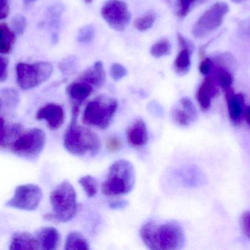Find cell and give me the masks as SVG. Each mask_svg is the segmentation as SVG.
Masks as SVG:
<instances>
[{
    "label": "cell",
    "mask_w": 250,
    "mask_h": 250,
    "mask_svg": "<svg viewBox=\"0 0 250 250\" xmlns=\"http://www.w3.org/2000/svg\"><path fill=\"white\" fill-rule=\"evenodd\" d=\"M213 80L210 77H206L197 92V101L200 107L203 110H207L210 105V99L214 93Z\"/></svg>",
    "instance_id": "e0dca14e"
},
{
    "label": "cell",
    "mask_w": 250,
    "mask_h": 250,
    "mask_svg": "<svg viewBox=\"0 0 250 250\" xmlns=\"http://www.w3.org/2000/svg\"><path fill=\"white\" fill-rule=\"evenodd\" d=\"M10 7L8 0H1V9H0V19L5 20L9 15Z\"/></svg>",
    "instance_id": "f35d334b"
},
{
    "label": "cell",
    "mask_w": 250,
    "mask_h": 250,
    "mask_svg": "<svg viewBox=\"0 0 250 250\" xmlns=\"http://www.w3.org/2000/svg\"><path fill=\"white\" fill-rule=\"evenodd\" d=\"M181 104H182L184 109H185L188 113H189L193 118H195L196 115H197L196 109L192 102H191L189 99L184 98V99H181Z\"/></svg>",
    "instance_id": "e575fe53"
},
{
    "label": "cell",
    "mask_w": 250,
    "mask_h": 250,
    "mask_svg": "<svg viewBox=\"0 0 250 250\" xmlns=\"http://www.w3.org/2000/svg\"><path fill=\"white\" fill-rule=\"evenodd\" d=\"M36 118L37 120H45L51 129L57 130L61 128L65 121V112L60 105L48 104L39 109Z\"/></svg>",
    "instance_id": "8fae6325"
},
{
    "label": "cell",
    "mask_w": 250,
    "mask_h": 250,
    "mask_svg": "<svg viewBox=\"0 0 250 250\" xmlns=\"http://www.w3.org/2000/svg\"><path fill=\"white\" fill-rule=\"evenodd\" d=\"M80 109V104H73L72 119L64 134V147L74 156H95L100 150V139L90 128L78 124Z\"/></svg>",
    "instance_id": "7a4b0ae2"
},
{
    "label": "cell",
    "mask_w": 250,
    "mask_h": 250,
    "mask_svg": "<svg viewBox=\"0 0 250 250\" xmlns=\"http://www.w3.org/2000/svg\"><path fill=\"white\" fill-rule=\"evenodd\" d=\"M93 90V86L77 80L68 85L66 91L70 99L73 101V104L81 105L90 96Z\"/></svg>",
    "instance_id": "2e32d148"
},
{
    "label": "cell",
    "mask_w": 250,
    "mask_h": 250,
    "mask_svg": "<svg viewBox=\"0 0 250 250\" xmlns=\"http://www.w3.org/2000/svg\"><path fill=\"white\" fill-rule=\"evenodd\" d=\"M65 250H88L90 245L85 237L77 231H73L67 235Z\"/></svg>",
    "instance_id": "44dd1931"
},
{
    "label": "cell",
    "mask_w": 250,
    "mask_h": 250,
    "mask_svg": "<svg viewBox=\"0 0 250 250\" xmlns=\"http://www.w3.org/2000/svg\"><path fill=\"white\" fill-rule=\"evenodd\" d=\"M42 197L43 192L39 186L33 184H23L17 187L14 196L7 202L6 206L31 211L39 207Z\"/></svg>",
    "instance_id": "9c48e42d"
},
{
    "label": "cell",
    "mask_w": 250,
    "mask_h": 250,
    "mask_svg": "<svg viewBox=\"0 0 250 250\" xmlns=\"http://www.w3.org/2000/svg\"><path fill=\"white\" fill-rule=\"evenodd\" d=\"M226 99L228 102V112L231 120L236 122L241 118L242 114V104L244 102V98L241 95L234 94L230 89L227 90Z\"/></svg>",
    "instance_id": "d6986e66"
},
{
    "label": "cell",
    "mask_w": 250,
    "mask_h": 250,
    "mask_svg": "<svg viewBox=\"0 0 250 250\" xmlns=\"http://www.w3.org/2000/svg\"><path fill=\"white\" fill-rule=\"evenodd\" d=\"M245 118L247 121V124L250 126V106L247 108L245 111Z\"/></svg>",
    "instance_id": "b9f144b4"
},
{
    "label": "cell",
    "mask_w": 250,
    "mask_h": 250,
    "mask_svg": "<svg viewBox=\"0 0 250 250\" xmlns=\"http://www.w3.org/2000/svg\"><path fill=\"white\" fill-rule=\"evenodd\" d=\"M191 52L187 49H181V52L178 54L174 62V69L177 74L184 76L188 73L191 67Z\"/></svg>",
    "instance_id": "603a6c76"
},
{
    "label": "cell",
    "mask_w": 250,
    "mask_h": 250,
    "mask_svg": "<svg viewBox=\"0 0 250 250\" xmlns=\"http://www.w3.org/2000/svg\"><path fill=\"white\" fill-rule=\"evenodd\" d=\"M172 117L175 121L182 125H187L189 124L191 120L194 119L189 113L187 111L181 110V109H174L172 111Z\"/></svg>",
    "instance_id": "f546056e"
},
{
    "label": "cell",
    "mask_w": 250,
    "mask_h": 250,
    "mask_svg": "<svg viewBox=\"0 0 250 250\" xmlns=\"http://www.w3.org/2000/svg\"><path fill=\"white\" fill-rule=\"evenodd\" d=\"M121 147V140L116 137H112L107 142V148L109 151L115 152L119 150Z\"/></svg>",
    "instance_id": "74e56055"
},
{
    "label": "cell",
    "mask_w": 250,
    "mask_h": 250,
    "mask_svg": "<svg viewBox=\"0 0 250 250\" xmlns=\"http://www.w3.org/2000/svg\"><path fill=\"white\" fill-rule=\"evenodd\" d=\"M17 83L21 89L31 90L49 80L53 73L52 64L48 62H39L34 64L20 62L17 64Z\"/></svg>",
    "instance_id": "52a82bcc"
},
{
    "label": "cell",
    "mask_w": 250,
    "mask_h": 250,
    "mask_svg": "<svg viewBox=\"0 0 250 250\" xmlns=\"http://www.w3.org/2000/svg\"><path fill=\"white\" fill-rule=\"evenodd\" d=\"M178 40L181 49H187L189 52H192L193 46L191 45V43H190L189 42H188L187 39H184L179 33L178 34Z\"/></svg>",
    "instance_id": "ab89813d"
},
{
    "label": "cell",
    "mask_w": 250,
    "mask_h": 250,
    "mask_svg": "<svg viewBox=\"0 0 250 250\" xmlns=\"http://www.w3.org/2000/svg\"><path fill=\"white\" fill-rule=\"evenodd\" d=\"M212 61L211 60L206 58V59L200 62V66H199V71L200 74L203 75H208L211 70Z\"/></svg>",
    "instance_id": "d590c367"
},
{
    "label": "cell",
    "mask_w": 250,
    "mask_h": 250,
    "mask_svg": "<svg viewBox=\"0 0 250 250\" xmlns=\"http://www.w3.org/2000/svg\"><path fill=\"white\" fill-rule=\"evenodd\" d=\"M228 11L229 6L225 2H216L210 6L193 25V36L197 39H202L217 30L222 25Z\"/></svg>",
    "instance_id": "ba28073f"
},
{
    "label": "cell",
    "mask_w": 250,
    "mask_h": 250,
    "mask_svg": "<svg viewBox=\"0 0 250 250\" xmlns=\"http://www.w3.org/2000/svg\"><path fill=\"white\" fill-rule=\"evenodd\" d=\"M0 52L2 55L9 53L16 41V33L5 23L0 24Z\"/></svg>",
    "instance_id": "ffe728a7"
},
{
    "label": "cell",
    "mask_w": 250,
    "mask_h": 250,
    "mask_svg": "<svg viewBox=\"0 0 250 250\" xmlns=\"http://www.w3.org/2000/svg\"><path fill=\"white\" fill-rule=\"evenodd\" d=\"M49 200L53 212L45 215L44 218L47 220L67 222L74 219L77 214V193L68 181H62L51 192Z\"/></svg>",
    "instance_id": "277c9868"
},
{
    "label": "cell",
    "mask_w": 250,
    "mask_h": 250,
    "mask_svg": "<svg viewBox=\"0 0 250 250\" xmlns=\"http://www.w3.org/2000/svg\"><path fill=\"white\" fill-rule=\"evenodd\" d=\"M78 62L76 57L69 56L62 60L59 64V68L64 75H71L77 71Z\"/></svg>",
    "instance_id": "484cf974"
},
{
    "label": "cell",
    "mask_w": 250,
    "mask_h": 250,
    "mask_svg": "<svg viewBox=\"0 0 250 250\" xmlns=\"http://www.w3.org/2000/svg\"><path fill=\"white\" fill-rule=\"evenodd\" d=\"M20 102V95L14 88H5L1 91V109L12 111L17 108Z\"/></svg>",
    "instance_id": "7402d4cb"
},
{
    "label": "cell",
    "mask_w": 250,
    "mask_h": 250,
    "mask_svg": "<svg viewBox=\"0 0 250 250\" xmlns=\"http://www.w3.org/2000/svg\"><path fill=\"white\" fill-rule=\"evenodd\" d=\"M135 181L132 164L125 159H119L109 167L107 176L102 185V191L106 196L126 194L133 189Z\"/></svg>",
    "instance_id": "3957f363"
},
{
    "label": "cell",
    "mask_w": 250,
    "mask_h": 250,
    "mask_svg": "<svg viewBox=\"0 0 250 250\" xmlns=\"http://www.w3.org/2000/svg\"><path fill=\"white\" fill-rule=\"evenodd\" d=\"M118 105L115 99L99 97L91 101L84 109L83 123L90 126L106 129L116 113Z\"/></svg>",
    "instance_id": "8992f818"
},
{
    "label": "cell",
    "mask_w": 250,
    "mask_h": 250,
    "mask_svg": "<svg viewBox=\"0 0 250 250\" xmlns=\"http://www.w3.org/2000/svg\"><path fill=\"white\" fill-rule=\"evenodd\" d=\"M146 247L153 250H176L182 247L184 235L182 228L175 222H146L140 231Z\"/></svg>",
    "instance_id": "6da1fadb"
},
{
    "label": "cell",
    "mask_w": 250,
    "mask_h": 250,
    "mask_svg": "<svg viewBox=\"0 0 250 250\" xmlns=\"http://www.w3.org/2000/svg\"><path fill=\"white\" fill-rule=\"evenodd\" d=\"M105 80L106 73L101 61H98L93 66L84 71L78 78L80 81L84 82L94 87H102Z\"/></svg>",
    "instance_id": "5bb4252c"
},
{
    "label": "cell",
    "mask_w": 250,
    "mask_h": 250,
    "mask_svg": "<svg viewBox=\"0 0 250 250\" xmlns=\"http://www.w3.org/2000/svg\"><path fill=\"white\" fill-rule=\"evenodd\" d=\"M171 46L170 43L167 39H162L155 43L150 48V55L155 58H160L162 57L170 55Z\"/></svg>",
    "instance_id": "d4e9b609"
},
{
    "label": "cell",
    "mask_w": 250,
    "mask_h": 250,
    "mask_svg": "<svg viewBox=\"0 0 250 250\" xmlns=\"http://www.w3.org/2000/svg\"><path fill=\"white\" fill-rule=\"evenodd\" d=\"M8 60L1 57V77L0 80L2 83L8 78Z\"/></svg>",
    "instance_id": "8d00e7d4"
},
{
    "label": "cell",
    "mask_w": 250,
    "mask_h": 250,
    "mask_svg": "<svg viewBox=\"0 0 250 250\" xmlns=\"http://www.w3.org/2000/svg\"><path fill=\"white\" fill-rule=\"evenodd\" d=\"M11 250H41L36 235L27 232H17L13 235L10 244Z\"/></svg>",
    "instance_id": "9a60e30c"
},
{
    "label": "cell",
    "mask_w": 250,
    "mask_h": 250,
    "mask_svg": "<svg viewBox=\"0 0 250 250\" xmlns=\"http://www.w3.org/2000/svg\"><path fill=\"white\" fill-rule=\"evenodd\" d=\"M127 140L135 147L144 146L148 140L147 126L143 119L139 118L127 130Z\"/></svg>",
    "instance_id": "7c38bea8"
},
{
    "label": "cell",
    "mask_w": 250,
    "mask_h": 250,
    "mask_svg": "<svg viewBox=\"0 0 250 250\" xmlns=\"http://www.w3.org/2000/svg\"><path fill=\"white\" fill-rule=\"evenodd\" d=\"M217 79L219 85L223 90L230 89L232 84V76L229 71L222 68H219L217 72Z\"/></svg>",
    "instance_id": "f1b7e54d"
},
{
    "label": "cell",
    "mask_w": 250,
    "mask_h": 250,
    "mask_svg": "<svg viewBox=\"0 0 250 250\" xmlns=\"http://www.w3.org/2000/svg\"><path fill=\"white\" fill-rule=\"evenodd\" d=\"M240 225L244 235L250 240V211H246L240 218Z\"/></svg>",
    "instance_id": "d6a6232c"
},
{
    "label": "cell",
    "mask_w": 250,
    "mask_h": 250,
    "mask_svg": "<svg viewBox=\"0 0 250 250\" xmlns=\"http://www.w3.org/2000/svg\"><path fill=\"white\" fill-rule=\"evenodd\" d=\"M127 205H128V202L125 200H115L109 203V207L112 209H123L125 208Z\"/></svg>",
    "instance_id": "60d3db41"
},
{
    "label": "cell",
    "mask_w": 250,
    "mask_h": 250,
    "mask_svg": "<svg viewBox=\"0 0 250 250\" xmlns=\"http://www.w3.org/2000/svg\"><path fill=\"white\" fill-rule=\"evenodd\" d=\"M156 21L154 14H149L144 17H140L134 21V27L139 31L144 32L153 27Z\"/></svg>",
    "instance_id": "4316f807"
},
{
    "label": "cell",
    "mask_w": 250,
    "mask_h": 250,
    "mask_svg": "<svg viewBox=\"0 0 250 250\" xmlns=\"http://www.w3.org/2000/svg\"><path fill=\"white\" fill-rule=\"evenodd\" d=\"M104 20L117 31H123L126 28L131 20V14L128 5L121 0H109L102 9Z\"/></svg>",
    "instance_id": "30bf717a"
},
{
    "label": "cell",
    "mask_w": 250,
    "mask_h": 250,
    "mask_svg": "<svg viewBox=\"0 0 250 250\" xmlns=\"http://www.w3.org/2000/svg\"><path fill=\"white\" fill-rule=\"evenodd\" d=\"M232 2H235L236 4L241 3V2H244V0H232Z\"/></svg>",
    "instance_id": "7bdbcfd3"
},
{
    "label": "cell",
    "mask_w": 250,
    "mask_h": 250,
    "mask_svg": "<svg viewBox=\"0 0 250 250\" xmlns=\"http://www.w3.org/2000/svg\"><path fill=\"white\" fill-rule=\"evenodd\" d=\"M62 8L60 5H54L49 8L47 12L48 25L51 32L52 43H57L59 36L60 24Z\"/></svg>",
    "instance_id": "ac0fdd59"
},
{
    "label": "cell",
    "mask_w": 250,
    "mask_h": 250,
    "mask_svg": "<svg viewBox=\"0 0 250 250\" xmlns=\"http://www.w3.org/2000/svg\"><path fill=\"white\" fill-rule=\"evenodd\" d=\"M127 70L120 63H114L110 68V75L115 81H119L126 76Z\"/></svg>",
    "instance_id": "1f68e13d"
},
{
    "label": "cell",
    "mask_w": 250,
    "mask_h": 250,
    "mask_svg": "<svg viewBox=\"0 0 250 250\" xmlns=\"http://www.w3.org/2000/svg\"><path fill=\"white\" fill-rule=\"evenodd\" d=\"M46 144V134L40 128L23 129L14 136L6 148L20 157L33 159L43 151Z\"/></svg>",
    "instance_id": "5b68a950"
},
{
    "label": "cell",
    "mask_w": 250,
    "mask_h": 250,
    "mask_svg": "<svg viewBox=\"0 0 250 250\" xmlns=\"http://www.w3.org/2000/svg\"><path fill=\"white\" fill-rule=\"evenodd\" d=\"M13 29L14 33L17 35H21L25 30L27 26V21L24 17L21 15L17 16L13 19L12 21Z\"/></svg>",
    "instance_id": "4dcf8cb0"
},
{
    "label": "cell",
    "mask_w": 250,
    "mask_h": 250,
    "mask_svg": "<svg viewBox=\"0 0 250 250\" xmlns=\"http://www.w3.org/2000/svg\"><path fill=\"white\" fill-rule=\"evenodd\" d=\"M84 2H85L86 3L90 4L92 2H93V0H84Z\"/></svg>",
    "instance_id": "ee69618b"
},
{
    "label": "cell",
    "mask_w": 250,
    "mask_h": 250,
    "mask_svg": "<svg viewBox=\"0 0 250 250\" xmlns=\"http://www.w3.org/2000/svg\"><path fill=\"white\" fill-rule=\"evenodd\" d=\"M79 184L81 185L88 197H93L97 194L99 184L97 180L92 175H85L79 180Z\"/></svg>",
    "instance_id": "cb8c5ba5"
},
{
    "label": "cell",
    "mask_w": 250,
    "mask_h": 250,
    "mask_svg": "<svg viewBox=\"0 0 250 250\" xmlns=\"http://www.w3.org/2000/svg\"><path fill=\"white\" fill-rule=\"evenodd\" d=\"M195 0H179V10L178 11V17H186L189 13L190 8Z\"/></svg>",
    "instance_id": "836d02e7"
},
{
    "label": "cell",
    "mask_w": 250,
    "mask_h": 250,
    "mask_svg": "<svg viewBox=\"0 0 250 250\" xmlns=\"http://www.w3.org/2000/svg\"><path fill=\"white\" fill-rule=\"evenodd\" d=\"M94 37V28L92 25H86L82 27L77 35L79 43L87 44L93 41Z\"/></svg>",
    "instance_id": "83f0119b"
},
{
    "label": "cell",
    "mask_w": 250,
    "mask_h": 250,
    "mask_svg": "<svg viewBox=\"0 0 250 250\" xmlns=\"http://www.w3.org/2000/svg\"><path fill=\"white\" fill-rule=\"evenodd\" d=\"M36 237L42 250H55L59 246L61 239L59 232L52 227H45L38 229Z\"/></svg>",
    "instance_id": "4fadbf2b"
}]
</instances>
